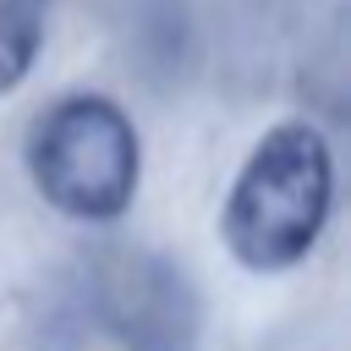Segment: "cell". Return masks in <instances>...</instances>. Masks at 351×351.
Segmentation results:
<instances>
[{
    "label": "cell",
    "mask_w": 351,
    "mask_h": 351,
    "mask_svg": "<svg viewBox=\"0 0 351 351\" xmlns=\"http://www.w3.org/2000/svg\"><path fill=\"white\" fill-rule=\"evenodd\" d=\"M335 208V148L307 115L274 121L230 176L219 208L225 252L252 274H285L313 258Z\"/></svg>",
    "instance_id": "obj_1"
},
{
    "label": "cell",
    "mask_w": 351,
    "mask_h": 351,
    "mask_svg": "<svg viewBox=\"0 0 351 351\" xmlns=\"http://www.w3.org/2000/svg\"><path fill=\"white\" fill-rule=\"evenodd\" d=\"M27 176L55 214L110 225L143 186L137 121L110 93H66L27 132Z\"/></svg>",
    "instance_id": "obj_2"
},
{
    "label": "cell",
    "mask_w": 351,
    "mask_h": 351,
    "mask_svg": "<svg viewBox=\"0 0 351 351\" xmlns=\"http://www.w3.org/2000/svg\"><path fill=\"white\" fill-rule=\"evenodd\" d=\"M99 318L121 351H197L203 329L186 269L159 252H115L99 269Z\"/></svg>",
    "instance_id": "obj_3"
},
{
    "label": "cell",
    "mask_w": 351,
    "mask_h": 351,
    "mask_svg": "<svg viewBox=\"0 0 351 351\" xmlns=\"http://www.w3.org/2000/svg\"><path fill=\"white\" fill-rule=\"evenodd\" d=\"M44 49V0H0V99L33 77Z\"/></svg>",
    "instance_id": "obj_4"
}]
</instances>
